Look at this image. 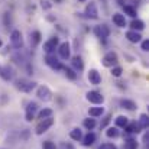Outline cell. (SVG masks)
I'll return each instance as SVG.
<instances>
[{"mask_svg":"<svg viewBox=\"0 0 149 149\" xmlns=\"http://www.w3.org/2000/svg\"><path fill=\"white\" fill-rule=\"evenodd\" d=\"M64 70V72H65V75H67V78L68 80H71V81H74L75 78H77V72L72 70V68H68V67H64L62 68Z\"/></svg>","mask_w":149,"mask_h":149,"instance_id":"83f0119b","label":"cell"},{"mask_svg":"<svg viewBox=\"0 0 149 149\" xmlns=\"http://www.w3.org/2000/svg\"><path fill=\"white\" fill-rule=\"evenodd\" d=\"M141 48H142V51H149V41L148 39H145V41H142V45H141Z\"/></svg>","mask_w":149,"mask_h":149,"instance_id":"e575fe53","label":"cell"},{"mask_svg":"<svg viewBox=\"0 0 149 149\" xmlns=\"http://www.w3.org/2000/svg\"><path fill=\"white\" fill-rule=\"evenodd\" d=\"M36 110H38V104H36L35 101L28 103V107H26V120H28V122H32V120H33Z\"/></svg>","mask_w":149,"mask_h":149,"instance_id":"7c38bea8","label":"cell"},{"mask_svg":"<svg viewBox=\"0 0 149 149\" xmlns=\"http://www.w3.org/2000/svg\"><path fill=\"white\" fill-rule=\"evenodd\" d=\"M78 1H87V0H78Z\"/></svg>","mask_w":149,"mask_h":149,"instance_id":"60d3db41","label":"cell"},{"mask_svg":"<svg viewBox=\"0 0 149 149\" xmlns=\"http://www.w3.org/2000/svg\"><path fill=\"white\" fill-rule=\"evenodd\" d=\"M104 113V109L103 107H90L88 109V116L90 117H99V116H101Z\"/></svg>","mask_w":149,"mask_h":149,"instance_id":"603a6c76","label":"cell"},{"mask_svg":"<svg viewBox=\"0 0 149 149\" xmlns=\"http://www.w3.org/2000/svg\"><path fill=\"white\" fill-rule=\"evenodd\" d=\"M1 44H3V42H1V39H0V47H1Z\"/></svg>","mask_w":149,"mask_h":149,"instance_id":"b9f144b4","label":"cell"},{"mask_svg":"<svg viewBox=\"0 0 149 149\" xmlns=\"http://www.w3.org/2000/svg\"><path fill=\"white\" fill-rule=\"evenodd\" d=\"M52 125H54V119H52V117L42 119V120L38 123V126H36V129H35V133H36L38 136H39V135H44Z\"/></svg>","mask_w":149,"mask_h":149,"instance_id":"277c9868","label":"cell"},{"mask_svg":"<svg viewBox=\"0 0 149 149\" xmlns=\"http://www.w3.org/2000/svg\"><path fill=\"white\" fill-rule=\"evenodd\" d=\"M58 54H59V58L61 59H64V61L70 59V56H71V47H70V44L68 42L59 44L58 45Z\"/></svg>","mask_w":149,"mask_h":149,"instance_id":"52a82bcc","label":"cell"},{"mask_svg":"<svg viewBox=\"0 0 149 149\" xmlns=\"http://www.w3.org/2000/svg\"><path fill=\"white\" fill-rule=\"evenodd\" d=\"M88 81L94 86H99L101 83V75H100V72L97 70H90L88 71Z\"/></svg>","mask_w":149,"mask_h":149,"instance_id":"5bb4252c","label":"cell"},{"mask_svg":"<svg viewBox=\"0 0 149 149\" xmlns=\"http://www.w3.org/2000/svg\"><path fill=\"white\" fill-rule=\"evenodd\" d=\"M0 77L4 80V81H12L13 78V70L9 67V65H4L0 68Z\"/></svg>","mask_w":149,"mask_h":149,"instance_id":"4fadbf2b","label":"cell"},{"mask_svg":"<svg viewBox=\"0 0 149 149\" xmlns=\"http://www.w3.org/2000/svg\"><path fill=\"white\" fill-rule=\"evenodd\" d=\"M117 62H119V56H117V54H116V52H113V51L107 52V54L103 56V59H101L103 67H107V68H110V67L113 68Z\"/></svg>","mask_w":149,"mask_h":149,"instance_id":"7a4b0ae2","label":"cell"},{"mask_svg":"<svg viewBox=\"0 0 149 149\" xmlns=\"http://www.w3.org/2000/svg\"><path fill=\"white\" fill-rule=\"evenodd\" d=\"M58 45H59V39H58L56 36H54V38L48 39V41L44 44V51H45L47 54H52L54 51L58 48Z\"/></svg>","mask_w":149,"mask_h":149,"instance_id":"30bf717a","label":"cell"},{"mask_svg":"<svg viewBox=\"0 0 149 149\" xmlns=\"http://www.w3.org/2000/svg\"><path fill=\"white\" fill-rule=\"evenodd\" d=\"M94 33H96V36L100 38V39H106V38H109V35H110V29H109L107 25H99V26L94 28Z\"/></svg>","mask_w":149,"mask_h":149,"instance_id":"8fae6325","label":"cell"},{"mask_svg":"<svg viewBox=\"0 0 149 149\" xmlns=\"http://www.w3.org/2000/svg\"><path fill=\"white\" fill-rule=\"evenodd\" d=\"M52 116V110L51 109H42L39 113H38V119H47V117H51Z\"/></svg>","mask_w":149,"mask_h":149,"instance_id":"1f68e13d","label":"cell"},{"mask_svg":"<svg viewBox=\"0 0 149 149\" xmlns=\"http://www.w3.org/2000/svg\"><path fill=\"white\" fill-rule=\"evenodd\" d=\"M41 4H42V7H44V9H47V10L51 9V6H52V4L49 3V0H42V1H41Z\"/></svg>","mask_w":149,"mask_h":149,"instance_id":"8d00e7d4","label":"cell"},{"mask_svg":"<svg viewBox=\"0 0 149 149\" xmlns=\"http://www.w3.org/2000/svg\"><path fill=\"white\" fill-rule=\"evenodd\" d=\"M71 62H72V67L75 68V71H77V72H80V71H83V70H84V62H83V58H81L80 55L74 56Z\"/></svg>","mask_w":149,"mask_h":149,"instance_id":"ac0fdd59","label":"cell"},{"mask_svg":"<svg viewBox=\"0 0 149 149\" xmlns=\"http://www.w3.org/2000/svg\"><path fill=\"white\" fill-rule=\"evenodd\" d=\"M129 123V119L126 117V116H117L116 117V127L119 129V127H126V125Z\"/></svg>","mask_w":149,"mask_h":149,"instance_id":"4316f807","label":"cell"},{"mask_svg":"<svg viewBox=\"0 0 149 149\" xmlns=\"http://www.w3.org/2000/svg\"><path fill=\"white\" fill-rule=\"evenodd\" d=\"M122 72H123V68L122 67H113V70H111V75L113 77H120Z\"/></svg>","mask_w":149,"mask_h":149,"instance_id":"d6a6232c","label":"cell"},{"mask_svg":"<svg viewBox=\"0 0 149 149\" xmlns=\"http://www.w3.org/2000/svg\"><path fill=\"white\" fill-rule=\"evenodd\" d=\"M96 139H97V136H96V133H93V132H88L86 136H83V145L84 146H91L94 142H96Z\"/></svg>","mask_w":149,"mask_h":149,"instance_id":"e0dca14e","label":"cell"},{"mask_svg":"<svg viewBox=\"0 0 149 149\" xmlns=\"http://www.w3.org/2000/svg\"><path fill=\"white\" fill-rule=\"evenodd\" d=\"M130 28H132V31H143L145 29V23L142 22V20H139V19H136V20H132V23H130Z\"/></svg>","mask_w":149,"mask_h":149,"instance_id":"cb8c5ba5","label":"cell"},{"mask_svg":"<svg viewBox=\"0 0 149 149\" xmlns=\"http://www.w3.org/2000/svg\"><path fill=\"white\" fill-rule=\"evenodd\" d=\"M111 19H113V23H114L117 28H125V26H126L125 15H122V13H114Z\"/></svg>","mask_w":149,"mask_h":149,"instance_id":"9a60e30c","label":"cell"},{"mask_svg":"<svg viewBox=\"0 0 149 149\" xmlns=\"http://www.w3.org/2000/svg\"><path fill=\"white\" fill-rule=\"evenodd\" d=\"M55 1H64V0H55Z\"/></svg>","mask_w":149,"mask_h":149,"instance_id":"ab89813d","label":"cell"},{"mask_svg":"<svg viewBox=\"0 0 149 149\" xmlns=\"http://www.w3.org/2000/svg\"><path fill=\"white\" fill-rule=\"evenodd\" d=\"M138 125L141 126V129H148V125H149V117L146 113H142L141 116H139V122H138Z\"/></svg>","mask_w":149,"mask_h":149,"instance_id":"484cf974","label":"cell"},{"mask_svg":"<svg viewBox=\"0 0 149 149\" xmlns=\"http://www.w3.org/2000/svg\"><path fill=\"white\" fill-rule=\"evenodd\" d=\"M84 15H86V17H87V19H93V20L99 19V10H97L96 3H91V1H90V3L86 6Z\"/></svg>","mask_w":149,"mask_h":149,"instance_id":"8992f818","label":"cell"},{"mask_svg":"<svg viewBox=\"0 0 149 149\" xmlns=\"http://www.w3.org/2000/svg\"><path fill=\"white\" fill-rule=\"evenodd\" d=\"M35 87H36V83L26 80V78H20V80L16 81V88L20 90V91H25V93H31Z\"/></svg>","mask_w":149,"mask_h":149,"instance_id":"6da1fadb","label":"cell"},{"mask_svg":"<svg viewBox=\"0 0 149 149\" xmlns=\"http://www.w3.org/2000/svg\"><path fill=\"white\" fill-rule=\"evenodd\" d=\"M45 62H47V65H48L49 68H52L54 71H59V70H62V68H64V65L61 64V61H58V58H55V56H54V55H51V54L47 55Z\"/></svg>","mask_w":149,"mask_h":149,"instance_id":"ba28073f","label":"cell"},{"mask_svg":"<svg viewBox=\"0 0 149 149\" xmlns=\"http://www.w3.org/2000/svg\"><path fill=\"white\" fill-rule=\"evenodd\" d=\"M122 7H123V12H125V15H127V16H130V17H135V16L138 15V12H136V7H133V6H130V4H123Z\"/></svg>","mask_w":149,"mask_h":149,"instance_id":"44dd1931","label":"cell"},{"mask_svg":"<svg viewBox=\"0 0 149 149\" xmlns=\"http://www.w3.org/2000/svg\"><path fill=\"white\" fill-rule=\"evenodd\" d=\"M99 149H117V148H116L113 143H103Z\"/></svg>","mask_w":149,"mask_h":149,"instance_id":"d590c367","label":"cell"},{"mask_svg":"<svg viewBox=\"0 0 149 149\" xmlns=\"http://www.w3.org/2000/svg\"><path fill=\"white\" fill-rule=\"evenodd\" d=\"M70 138L72 139V141H81L83 139V132H81V129H78V127H74L71 132H70Z\"/></svg>","mask_w":149,"mask_h":149,"instance_id":"7402d4cb","label":"cell"},{"mask_svg":"<svg viewBox=\"0 0 149 149\" xmlns=\"http://www.w3.org/2000/svg\"><path fill=\"white\" fill-rule=\"evenodd\" d=\"M36 96L42 101H51L52 100V93H51V90L47 86H39L36 88Z\"/></svg>","mask_w":149,"mask_h":149,"instance_id":"5b68a950","label":"cell"},{"mask_svg":"<svg viewBox=\"0 0 149 149\" xmlns=\"http://www.w3.org/2000/svg\"><path fill=\"white\" fill-rule=\"evenodd\" d=\"M42 149H56V146H55V143H54V142L47 141V142H44V143H42Z\"/></svg>","mask_w":149,"mask_h":149,"instance_id":"836d02e7","label":"cell"},{"mask_svg":"<svg viewBox=\"0 0 149 149\" xmlns=\"http://www.w3.org/2000/svg\"><path fill=\"white\" fill-rule=\"evenodd\" d=\"M125 130H126L127 133H139L142 129H141V126H139L136 122H129V123L126 125Z\"/></svg>","mask_w":149,"mask_h":149,"instance_id":"ffe728a7","label":"cell"},{"mask_svg":"<svg viewBox=\"0 0 149 149\" xmlns=\"http://www.w3.org/2000/svg\"><path fill=\"white\" fill-rule=\"evenodd\" d=\"M120 106H122L123 109H126V110H130V111L138 109L136 103H135V101H132V100H129V99H122L120 100Z\"/></svg>","mask_w":149,"mask_h":149,"instance_id":"d6986e66","label":"cell"},{"mask_svg":"<svg viewBox=\"0 0 149 149\" xmlns=\"http://www.w3.org/2000/svg\"><path fill=\"white\" fill-rule=\"evenodd\" d=\"M86 99L88 100L90 103L97 104V106L104 103V97L101 96V93H99V91H88V93L86 94Z\"/></svg>","mask_w":149,"mask_h":149,"instance_id":"9c48e42d","label":"cell"},{"mask_svg":"<svg viewBox=\"0 0 149 149\" xmlns=\"http://www.w3.org/2000/svg\"><path fill=\"white\" fill-rule=\"evenodd\" d=\"M148 141H149V135L148 133H145V135H143V142H145V143H148Z\"/></svg>","mask_w":149,"mask_h":149,"instance_id":"f35d334b","label":"cell"},{"mask_svg":"<svg viewBox=\"0 0 149 149\" xmlns=\"http://www.w3.org/2000/svg\"><path fill=\"white\" fill-rule=\"evenodd\" d=\"M126 38H127V41L132 42V44H138V42L142 41V35H141L139 32H135V31L126 32Z\"/></svg>","mask_w":149,"mask_h":149,"instance_id":"2e32d148","label":"cell"},{"mask_svg":"<svg viewBox=\"0 0 149 149\" xmlns=\"http://www.w3.org/2000/svg\"><path fill=\"white\" fill-rule=\"evenodd\" d=\"M39 42H41V32L39 31H33L31 33V45L32 47H36Z\"/></svg>","mask_w":149,"mask_h":149,"instance_id":"d4e9b609","label":"cell"},{"mask_svg":"<svg viewBox=\"0 0 149 149\" xmlns=\"http://www.w3.org/2000/svg\"><path fill=\"white\" fill-rule=\"evenodd\" d=\"M83 125H84V127L86 129H88V130H93L94 127H96V119H84V122H83Z\"/></svg>","mask_w":149,"mask_h":149,"instance_id":"f546056e","label":"cell"},{"mask_svg":"<svg viewBox=\"0 0 149 149\" xmlns=\"http://www.w3.org/2000/svg\"><path fill=\"white\" fill-rule=\"evenodd\" d=\"M10 42H12V47L16 48V49H22L23 48V38H22L20 31H17V29L12 31V33H10Z\"/></svg>","mask_w":149,"mask_h":149,"instance_id":"3957f363","label":"cell"},{"mask_svg":"<svg viewBox=\"0 0 149 149\" xmlns=\"http://www.w3.org/2000/svg\"><path fill=\"white\" fill-rule=\"evenodd\" d=\"M110 119H111V116H110V114H107V116H106V119H104V122L100 125V127H104V126H106V125L110 122Z\"/></svg>","mask_w":149,"mask_h":149,"instance_id":"74e56055","label":"cell"},{"mask_svg":"<svg viewBox=\"0 0 149 149\" xmlns=\"http://www.w3.org/2000/svg\"><path fill=\"white\" fill-rule=\"evenodd\" d=\"M119 135H120V132H119V129L117 127H109L107 130H106V136L107 138H119Z\"/></svg>","mask_w":149,"mask_h":149,"instance_id":"4dcf8cb0","label":"cell"},{"mask_svg":"<svg viewBox=\"0 0 149 149\" xmlns=\"http://www.w3.org/2000/svg\"><path fill=\"white\" fill-rule=\"evenodd\" d=\"M123 149H138V142H136V139H132V138L126 139V141H125V146H123Z\"/></svg>","mask_w":149,"mask_h":149,"instance_id":"f1b7e54d","label":"cell"}]
</instances>
